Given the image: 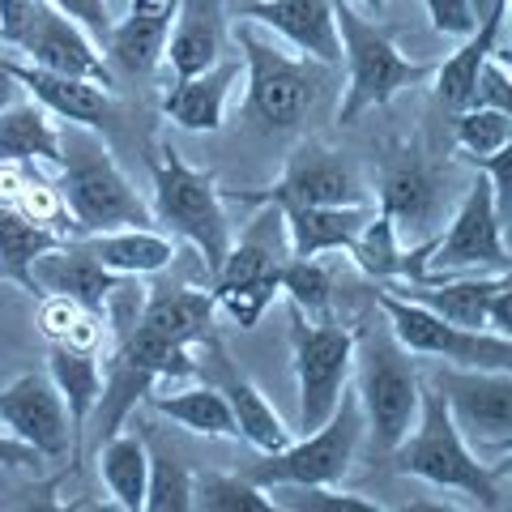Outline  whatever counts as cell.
<instances>
[{
	"instance_id": "6da1fadb",
	"label": "cell",
	"mask_w": 512,
	"mask_h": 512,
	"mask_svg": "<svg viewBox=\"0 0 512 512\" xmlns=\"http://www.w3.org/2000/svg\"><path fill=\"white\" fill-rule=\"evenodd\" d=\"M60 201L77 235H99L120 227H154V210L137 197L128 175L111 158L99 128L64 124L60 128Z\"/></svg>"
},
{
	"instance_id": "7a4b0ae2",
	"label": "cell",
	"mask_w": 512,
	"mask_h": 512,
	"mask_svg": "<svg viewBox=\"0 0 512 512\" xmlns=\"http://www.w3.org/2000/svg\"><path fill=\"white\" fill-rule=\"evenodd\" d=\"M393 466L406 478H423V483L440 491L466 495L478 508H504L500 491V466H491L466 444V436L457 431L453 414H448L440 389L423 384L419 397V419L406 431V440L393 448Z\"/></svg>"
},
{
	"instance_id": "3957f363",
	"label": "cell",
	"mask_w": 512,
	"mask_h": 512,
	"mask_svg": "<svg viewBox=\"0 0 512 512\" xmlns=\"http://www.w3.org/2000/svg\"><path fill=\"white\" fill-rule=\"evenodd\" d=\"M150 175H154V218L167 231L188 239L201 252L205 278L218 274L222 256L231 248V222H227V201L210 171L188 167L180 150L167 141H154L150 150Z\"/></svg>"
},
{
	"instance_id": "277c9868",
	"label": "cell",
	"mask_w": 512,
	"mask_h": 512,
	"mask_svg": "<svg viewBox=\"0 0 512 512\" xmlns=\"http://www.w3.org/2000/svg\"><path fill=\"white\" fill-rule=\"evenodd\" d=\"M333 22H338L342 60H346V99L338 107L342 124H355L363 111L384 107L393 94H402L406 86L423 82L431 73V64L406 60L397 52L389 30H380L355 5H346V0H333Z\"/></svg>"
},
{
	"instance_id": "5b68a950",
	"label": "cell",
	"mask_w": 512,
	"mask_h": 512,
	"mask_svg": "<svg viewBox=\"0 0 512 512\" xmlns=\"http://www.w3.org/2000/svg\"><path fill=\"white\" fill-rule=\"evenodd\" d=\"M355 372H359V393L355 402L363 410V427H372L380 453H393L406 440V431L419 419V397H423V376L414 367L410 350L397 346L393 333H372L355 342Z\"/></svg>"
},
{
	"instance_id": "8992f818",
	"label": "cell",
	"mask_w": 512,
	"mask_h": 512,
	"mask_svg": "<svg viewBox=\"0 0 512 512\" xmlns=\"http://www.w3.org/2000/svg\"><path fill=\"white\" fill-rule=\"evenodd\" d=\"M235 43L244 47V82H248V116L265 128H295L320 99L325 64L308 56H286L282 47L265 43L244 18L235 26Z\"/></svg>"
},
{
	"instance_id": "52a82bcc",
	"label": "cell",
	"mask_w": 512,
	"mask_h": 512,
	"mask_svg": "<svg viewBox=\"0 0 512 512\" xmlns=\"http://www.w3.org/2000/svg\"><path fill=\"white\" fill-rule=\"evenodd\" d=\"M359 431H363V410L350 393H342L338 410L329 414L316 431H308L299 444H286L278 453H261V461L248 466V478L265 491H282V487H333L342 483L350 461L359 448Z\"/></svg>"
},
{
	"instance_id": "ba28073f",
	"label": "cell",
	"mask_w": 512,
	"mask_h": 512,
	"mask_svg": "<svg viewBox=\"0 0 512 512\" xmlns=\"http://www.w3.org/2000/svg\"><path fill=\"white\" fill-rule=\"evenodd\" d=\"M376 303L397 346L410 355H431L453 367H487V372H512V338L487 329H461L453 320H444L436 312L419 308L402 295H393L389 286H376Z\"/></svg>"
},
{
	"instance_id": "9c48e42d",
	"label": "cell",
	"mask_w": 512,
	"mask_h": 512,
	"mask_svg": "<svg viewBox=\"0 0 512 512\" xmlns=\"http://www.w3.org/2000/svg\"><path fill=\"white\" fill-rule=\"evenodd\" d=\"M355 333L333 320H308L299 316L291 325V363L299 384V423L303 431H316L338 410L346 380L355 372Z\"/></svg>"
},
{
	"instance_id": "30bf717a",
	"label": "cell",
	"mask_w": 512,
	"mask_h": 512,
	"mask_svg": "<svg viewBox=\"0 0 512 512\" xmlns=\"http://www.w3.org/2000/svg\"><path fill=\"white\" fill-rule=\"evenodd\" d=\"M508 274V248H504V214L495 205V192L487 175L466 188L448 231L431 239L427 248V274L423 278H448V274Z\"/></svg>"
},
{
	"instance_id": "8fae6325",
	"label": "cell",
	"mask_w": 512,
	"mask_h": 512,
	"mask_svg": "<svg viewBox=\"0 0 512 512\" xmlns=\"http://www.w3.org/2000/svg\"><path fill=\"white\" fill-rule=\"evenodd\" d=\"M431 389H440L457 431L470 436L483 453H508L512 448V372L448 363L444 372H436Z\"/></svg>"
},
{
	"instance_id": "7c38bea8",
	"label": "cell",
	"mask_w": 512,
	"mask_h": 512,
	"mask_svg": "<svg viewBox=\"0 0 512 512\" xmlns=\"http://www.w3.org/2000/svg\"><path fill=\"white\" fill-rule=\"evenodd\" d=\"M222 201L274 205V210H278V205H367V188L359 180V171L350 167L338 150L299 146L274 188L222 192Z\"/></svg>"
},
{
	"instance_id": "4fadbf2b",
	"label": "cell",
	"mask_w": 512,
	"mask_h": 512,
	"mask_svg": "<svg viewBox=\"0 0 512 512\" xmlns=\"http://www.w3.org/2000/svg\"><path fill=\"white\" fill-rule=\"evenodd\" d=\"M393 295H402L419 308L453 320L461 329H487L512 338V274H478V278H419V282H389Z\"/></svg>"
},
{
	"instance_id": "5bb4252c",
	"label": "cell",
	"mask_w": 512,
	"mask_h": 512,
	"mask_svg": "<svg viewBox=\"0 0 512 512\" xmlns=\"http://www.w3.org/2000/svg\"><path fill=\"white\" fill-rule=\"evenodd\" d=\"M0 423L13 440L30 444L43 461H73V431L69 406L47 372H26L0 389Z\"/></svg>"
},
{
	"instance_id": "9a60e30c",
	"label": "cell",
	"mask_w": 512,
	"mask_h": 512,
	"mask_svg": "<svg viewBox=\"0 0 512 512\" xmlns=\"http://www.w3.org/2000/svg\"><path fill=\"white\" fill-rule=\"evenodd\" d=\"M13 52H22L26 64H39V69H52L64 77H86V82H99L111 90L107 56L94 47V39L73 18H64L60 9L43 5V0H39L35 18H30V26L22 30V39L13 43Z\"/></svg>"
},
{
	"instance_id": "2e32d148",
	"label": "cell",
	"mask_w": 512,
	"mask_h": 512,
	"mask_svg": "<svg viewBox=\"0 0 512 512\" xmlns=\"http://www.w3.org/2000/svg\"><path fill=\"white\" fill-rule=\"evenodd\" d=\"M252 26H269L274 35L325 69H342V39L333 22V0H256L244 5Z\"/></svg>"
},
{
	"instance_id": "e0dca14e",
	"label": "cell",
	"mask_w": 512,
	"mask_h": 512,
	"mask_svg": "<svg viewBox=\"0 0 512 512\" xmlns=\"http://www.w3.org/2000/svg\"><path fill=\"white\" fill-rule=\"evenodd\" d=\"M380 210L393 218L402 239H419L440 218V175L419 154H397L380 171Z\"/></svg>"
},
{
	"instance_id": "ac0fdd59",
	"label": "cell",
	"mask_w": 512,
	"mask_h": 512,
	"mask_svg": "<svg viewBox=\"0 0 512 512\" xmlns=\"http://www.w3.org/2000/svg\"><path fill=\"white\" fill-rule=\"evenodd\" d=\"M0 69L22 86V94L43 103L64 124L103 128V120H111V111H116L111 90L99 86V82H86V77H64V73H52V69H39V64H18L9 56H0Z\"/></svg>"
},
{
	"instance_id": "d6986e66",
	"label": "cell",
	"mask_w": 512,
	"mask_h": 512,
	"mask_svg": "<svg viewBox=\"0 0 512 512\" xmlns=\"http://www.w3.org/2000/svg\"><path fill=\"white\" fill-rule=\"evenodd\" d=\"M116 282L120 278L94 261V252L82 244V239H60L56 248H47L43 256L30 261V291L69 295V299L82 303V308H94V312L107 308V295L116 291Z\"/></svg>"
},
{
	"instance_id": "ffe728a7",
	"label": "cell",
	"mask_w": 512,
	"mask_h": 512,
	"mask_svg": "<svg viewBox=\"0 0 512 512\" xmlns=\"http://www.w3.org/2000/svg\"><path fill=\"white\" fill-rule=\"evenodd\" d=\"M175 0H128V13L107 30V64L124 73H150L167 52Z\"/></svg>"
},
{
	"instance_id": "44dd1931",
	"label": "cell",
	"mask_w": 512,
	"mask_h": 512,
	"mask_svg": "<svg viewBox=\"0 0 512 512\" xmlns=\"http://www.w3.org/2000/svg\"><path fill=\"white\" fill-rule=\"evenodd\" d=\"M239 82V64H214L197 77H180L167 99H163V116L184 128V133H218L227 120V99Z\"/></svg>"
},
{
	"instance_id": "7402d4cb",
	"label": "cell",
	"mask_w": 512,
	"mask_h": 512,
	"mask_svg": "<svg viewBox=\"0 0 512 512\" xmlns=\"http://www.w3.org/2000/svg\"><path fill=\"white\" fill-rule=\"evenodd\" d=\"M504 18H508V0H491V9L478 18L474 35L461 39V47L448 56L436 73V99L453 111H466L474 99V82H478V69L483 60L500 52V35H504ZM504 56V52H500Z\"/></svg>"
},
{
	"instance_id": "603a6c76",
	"label": "cell",
	"mask_w": 512,
	"mask_h": 512,
	"mask_svg": "<svg viewBox=\"0 0 512 512\" xmlns=\"http://www.w3.org/2000/svg\"><path fill=\"white\" fill-rule=\"evenodd\" d=\"M214 291H192V286H158L154 295L141 303L137 325L154 329L158 338H167L175 346H197L214 338Z\"/></svg>"
},
{
	"instance_id": "cb8c5ba5",
	"label": "cell",
	"mask_w": 512,
	"mask_h": 512,
	"mask_svg": "<svg viewBox=\"0 0 512 512\" xmlns=\"http://www.w3.org/2000/svg\"><path fill=\"white\" fill-rule=\"evenodd\" d=\"M175 77H197L222 60V0H175L167 52Z\"/></svg>"
},
{
	"instance_id": "d4e9b609",
	"label": "cell",
	"mask_w": 512,
	"mask_h": 512,
	"mask_svg": "<svg viewBox=\"0 0 512 512\" xmlns=\"http://www.w3.org/2000/svg\"><path fill=\"white\" fill-rule=\"evenodd\" d=\"M367 205H278V218L291 239V256L342 252L367 222Z\"/></svg>"
},
{
	"instance_id": "484cf974",
	"label": "cell",
	"mask_w": 512,
	"mask_h": 512,
	"mask_svg": "<svg viewBox=\"0 0 512 512\" xmlns=\"http://www.w3.org/2000/svg\"><path fill=\"white\" fill-rule=\"evenodd\" d=\"M82 244L94 252V261L111 269L116 278H150L175 265V244L171 235H158L154 227H120V231H99L86 235Z\"/></svg>"
},
{
	"instance_id": "4316f807",
	"label": "cell",
	"mask_w": 512,
	"mask_h": 512,
	"mask_svg": "<svg viewBox=\"0 0 512 512\" xmlns=\"http://www.w3.org/2000/svg\"><path fill=\"white\" fill-rule=\"evenodd\" d=\"M0 158L13 163H47L60 167V128L56 116L30 94H18L5 111H0Z\"/></svg>"
},
{
	"instance_id": "83f0119b",
	"label": "cell",
	"mask_w": 512,
	"mask_h": 512,
	"mask_svg": "<svg viewBox=\"0 0 512 512\" xmlns=\"http://www.w3.org/2000/svg\"><path fill=\"white\" fill-rule=\"evenodd\" d=\"M47 376L60 389L64 406H69V431H73V461L82 457V431L86 419L99 406V393H103V363L99 355H86V350H69L52 342V355H47Z\"/></svg>"
},
{
	"instance_id": "f1b7e54d",
	"label": "cell",
	"mask_w": 512,
	"mask_h": 512,
	"mask_svg": "<svg viewBox=\"0 0 512 512\" xmlns=\"http://www.w3.org/2000/svg\"><path fill=\"white\" fill-rule=\"evenodd\" d=\"M99 478L111 504L124 512L146 508V478H150V448L137 431H111L99 444Z\"/></svg>"
},
{
	"instance_id": "f546056e",
	"label": "cell",
	"mask_w": 512,
	"mask_h": 512,
	"mask_svg": "<svg viewBox=\"0 0 512 512\" xmlns=\"http://www.w3.org/2000/svg\"><path fill=\"white\" fill-rule=\"evenodd\" d=\"M146 402L163 414V419L180 423L197 436H210V440H239V427H235V414L227 406L218 384H184V389H171V393H158L150 389Z\"/></svg>"
},
{
	"instance_id": "4dcf8cb0",
	"label": "cell",
	"mask_w": 512,
	"mask_h": 512,
	"mask_svg": "<svg viewBox=\"0 0 512 512\" xmlns=\"http://www.w3.org/2000/svg\"><path fill=\"white\" fill-rule=\"evenodd\" d=\"M222 397H227V406L235 414V427H239V440H248L256 453H278V448L291 444V431L286 423L278 419V410L265 402V393L256 389L248 376L231 372V367H222Z\"/></svg>"
},
{
	"instance_id": "1f68e13d",
	"label": "cell",
	"mask_w": 512,
	"mask_h": 512,
	"mask_svg": "<svg viewBox=\"0 0 512 512\" xmlns=\"http://www.w3.org/2000/svg\"><path fill=\"white\" fill-rule=\"evenodd\" d=\"M150 389H158V380L146 372V367L133 363L124 350H111V359L103 367V393H99V406H94L103 419V440L128 423V414L146 402Z\"/></svg>"
},
{
	"instance_id": "d6a6232c",
	"label": "cell",
	"mask_w": 512,
	"mask_h": 512,
	"mask_svg": "<svg viewBox=\"0 0 512 512\" xmlns=\"http://www.w3.org/2000/svg\"><path fill=\"white\" fill-rule=\"evenodd\" d=\"M346 252L355 256V265L372 282H380V286L397 282V278H402V269H406V244H402V235H397L393 218L384 210L367 214V222L359 227V235L350 239Z\"/></svg>"
},
{
	"instance_id": "836d02e7",
	"label": "cell",
	"mask_w": 512,
	"mask_h": 512,
	"mask_svg": "<svg viewBox=\"0 0 512 512\" xmlns=\"http://www.w3.org/2000/svg\"><path fill=\"white\" fill-rule=\"evenodd\" d=\"M60 231L52 227H39V222L22 218L18 210L0 205V278H13L30 291V261L43 256L47 248L60 244Z\"/></svg>"
},
{
	"instance_id": "e575fe53",
	"label": "cell",
	"mask_w": 512,
	"mask_h": 512,
	"mask_svg": "<svg viewBox=\"0 0 512 512\" xmlns=\"http://www.w3.org/2000/svg\"><path fill=\"white\" fill-rule=\"evenodd\" d=\"M278 269H282V256H274L256 239H239L222 256L218 274L210 278L214 282L210 291H274L278 295Z\"/></svg>"
},
{
	"instance_id": "d590c367",
	"label": "cell",
	"mask_w": 512,
	"mask_h": 512,
	"mask_svg": "<svg viewBox=\"0 0 512 512\" xmlns=\"http://www.w3.org/2000/svg\"><path fill=\"white\" fill-rule=\"evenodd\" d=\"M192 508L201 512H282V504L248 474H201L192 478Z\"/></svg>"
},
{
	"instance_id": "8d00e7d4",
	"label": "cell",
	"mask_w": 512,
	"mask_h": 512,
	"mask_svg": "<svg viewBox=\"0 0 512 512\" xmlns=\"http://www.w3.org/2000/svg\"><path fill=\"white\" fill-rule=\"evenodd\" d=\"M150 448V478H146V508L141 512H188L192 508V474L175 448L158 436H146Z\"/></svg>"
},
{
	"instance_id": "74e56055",
	"label": "cell",
	"mask_w": 512,
	"mask_h": 512,
	"mask_svg": "<svg viewBox=\"0 0 512 512\" xmlns=\"http://www.w3.org/2000/svg\"><path fill=\"white\" fill-rule=\"evenodd\" d=\"M278 295L295 303L299 316L308 320H329V303H333V278L316 256H291L278 269Z\"/></svg>"
},
{
	"instance_id": "f35d334b",
	"label": "cell",
	"mask_w": 512,
	"mask_h": 512,
	"mask_svg": "<svg viewBox=\"0 0 512 512\" xmlns=\"http://www.w3.org/2000/svg\"><path fill=\"white\" fill-rule=\"evenodd\" d=\"M457 146L470 163H483L487 154L512 146V111H495V107L457 111Z\"/></svg>"
},
{
	"instance_id": "ab89813d",
	"label": "cell",
	"mask_w": 512,
	"mask_h": 512,
	"mask_svg": "<svg viewBox=\"0 0 512 512\" xmlns=\"http://www.w3.org/2000/svg\"><path fill=\"white\" fill-rule=\"evenodd\" d=\"M303 500L282 504V512H384V504L363 500V495L350 491H333V487H291Z\"/></svg>"
},
{
	"instance_id": "60d3db41",
	"label": "cell",
	"mask_w": 512,
	"mask_h": 512,
	"mask_svg": "<svg viewBox=\"0 0 512 512\" xmlns=\"http://www.w3.org/2000/svg\"><path fill=\"white\" fill-rule=\"evenodd\" d=\"M13 210H18L22 218H30V222H39V227L60 231V218H64L60 188L47 184V180H39V175H30V184H26V192L18 197V205H13Z\"/></svg>"
},
{
	"instance_id": "b9f144b4",
	"label": "cell",
	"mask_w": 512,
	"mask_h": 512,
	"mask_svg": "<svg viewBox=\"0 0 512 512\" xmlns=\"http://www.w3.org/2000/svg\"><path fill=\"white\" fill-rule=\"evenodd\" d=\"M470 107H495V111H512V77L504 69L500 52L483 60V69H478V82H474V99Z\"/></svg>"
},
{
	"instance_id": "7bdbcfd3",
	"label": "cell",
	"mask_w": 512,
	"mask_h": 512,
	"mask_svg": "<svg viewBox=\"0 0 512 512\" xmlns=\"http://www.w3.org/2000/svg\"><path fill=\"white\" fill-rule=\"evenodd\" d=\"M423 5H427V18H431V26H436V35H444V39L474 35L478 13L466 5V0H423Z\"/></svg>"
},
{
	"instance_id": "ee69618b",
	"label": "cell",
	"mask_w": 512,
	"mask_h": 512,
	"mask_svg": "<svg viewBox=\"0 0 512 512\" xmlns=\"http://www.w3.org/2000/svg\"><path fill=\"white\" fill-rule=\"evenodd\" d=\"M43 5H52V9L64 13V18H73L94 43H103V39H107V30H111L107 0H43Z\"/></svg>"
},
{
	"instance_id": "f6af8a7d",
	"label": "cell",
	"mask_w": 512,
	"mask_h": 512,
	"mask_svg": "<svg viewBox=\"0 0 512 512\" xmlns=\"http://www.w3.org/2000/svg\"><path fill=\"white\" fill-rule=\"evenodd\" d=\"M82 316V303L69 295H43L39 303V329L47 342H64V333L73 329V320Z\"/></svg>"
},
{
	"instance_id": "bcb514c9",
	"label": "cell",
	"mask_w": 512,
	"mask_h": 512,
	"mask_svg": "<svg viewBox=\"0 0 512 512\" xmlns=\"http://www.w3.org/2000/svg\"><path fill=\"white\" fill-rule=\"evenodd\" d=\"M35 9H39V0H0V43L5 47L18 43L30 18H35Z\"/></svg>"
},
{
	"instance_id": "7dc6e473",
	"label": "cell",
	"mask_w": 512,
	"mask_h": 512,
	"mask_svg": "<svg viewBox=\"0 0 512 512\" xmlns=\"http://www.w3.org/2000/svg\"><path fill=\"white\" fill-rule=\"evenodd\" d=\"M30 175H35V167L30 163H13V158H0V205H18V197L26 192Z\"/></svg>"
},
{
	"instance_id": "c3c4849f",
	"label": "cell",
	"mask_w": 512,
	"mask_h": 512,
	"mask_svg": "<svg viewBox=\"0 0 512 512\" xmlns=\"http://www.w3.org/2000/svg\"><path fill=\"white\" fill-rule=\"evenodd\" d=\"M39 453L22 440H13L9 431H0V466H13V470H39Z\"/></svg>"
},
{
	"instance_id": "681fc988",
	"label": "cell",
	"mask_w": 512,
	"mask_h": 512,
	"mask_svg": "<svg viewBox=\"0 0 512 512\" xmlns=\"http://www.w3.org/2000/svg\"><path fill=\"white\" fill-rule=\"evenodd\" d=\"M18 94H22V86L18 82H13V77L5 73V69H0V111H5L13 99H18Z\"/></svg>"
},
{
	"instance_id": "f907efd6",
	"label": "cell",
	"mask_w": 512,
	"mask_h": 512,
	"mask_svg": "<svg viewBox=\"0 0 512 512\" xmlns=\"http://www.w3.org/2000/svg\"><path fill=\"white\" fill-rule=\"evenodd\" d=\"M466 5H470V9H474V13H478V18H483V13H487V9H491V0H466Z\"/></svg>"
},
{
	"instance_id": "816d5d0a",
	"label": "cell",
	"mask_w": 512,
	"mask_h": 512,
	"mask_svg": "<svg viewBox=\"0 0 512 512\" xmlns=\"http://www.w3.org/2000/svg\"><path fill=\"white\" fill-rule=\"evenodd\" d=\"M359 5H363V9H372V13H380V9H384V0H359Z\"/></svg>"
},
{
	"instance_id": "f5cc1de1",
	"label": "cell",
	"mask_w": 512,
	"mask_h": 512,
	"mask_svg": "<svg viewBox=\"0 0 512 512\" xmlns=\"http://www.w3.org/2000/svg\"><path fill=\"white\" fill-rule=\"evenodd\" d=\"M244 5H256V0H244Z\"/></svg>"
}]
</instances>
